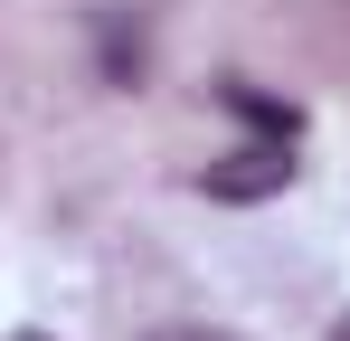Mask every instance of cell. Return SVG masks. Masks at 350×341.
Returning <instances> with one entry per match:
<instances>
[{
  "label": "cell",
  "mask_w": 350,
  "mask_h": 341,
  "mask_svg": "<svg viewBox=\"0 0 350 341\" xmlns=\"http://www.w3.org/2000/svg\"><path fill=\"white\" fill-rule=\"evenodd\" d=\"M199 190H208V199H275V190H293V142L265 133V142H246V152H228V162H208Z\"/></svg>",
  "instance_id": "1"
},
{
  "label": "cell",
  "mask_w": 350,
  "mask_h": 341,
  "mask_svg": "<svg viewBox=\"0 0 350 341\" xmlns=\"http://www.w3.org/2000/svg\"><path fill=\"white\" fill-rule=\"evenodd\" d=\"M228 105L246 114L256 133H284V142H293V133H303V114H293V105H275V95H256V86H228Z\"/></svg>",
  "instance_id": "2"
},
{
  "label": "cell",
  "mask_w": 350,
  "mask_h": 341,
  "mask_svg": "<svg viewBox=\"0 0 350 341\" xmlns=\"http://www.w3.org/2000/svg\"><path fill=\"white\" fill-rule=\"evenodd\" d=\"M152 341H237V332H218V323H171V332H152Z\"/></svg>",
  "instance_id": "3"
},
{
  "label": "cell",
  "mask_w": 350,
  "mask_h": 341,
  "mask_svg": "<svg viewBox=\"0 0 350 341\" xmlns=\"http://www.w3.org/2000/svg\"><path fill=\"white\" fill-rule=\"evenodd\" d=\"M332 341H350V313H341V323H332Z\"/></svg>",
  "instance_id": "4"
},
{
  "label": "cell",
  "mask_w": 350,
  "mask_h": 341,
  "mask_svg": "<svg viewBox=\"0 0 350 341\" xmlns=\"http://www.w3.org/2000/svg\"><path fill=\"white\" fill-rule=\"evenodd\" d=\"M10 341H48V332H10Z\"/></svg>",
  "instance_id": "5"
}]
</instances>
